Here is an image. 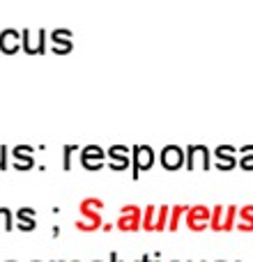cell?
Here are the masks:
<instances>
[{
  "mask_svg": "<svg viewBox=\"0 0 253 262\" xmlns=\"http://www.w3.org/2000/svg\"><path fill=\"white\" fill-rule=\"evenodd\" d=\"M21 39H23V51L28 55H44L46 46H49V35L44 28H26L21 30Z\"/></svg>",
  "mask_w": 253,
  "mask_h": 262,
  "instance_id": "obj_1",
  "label": "cell"
},
{
  "mask_svg": "<svg viewBox=\"0 0 253 262\" xmlns=\"http://www.w3.org/2000/svg\"><path fill=\"white\" fill-rule=\"evenodd\" d=\"M212 152L207 145H189L186 147V170H209Z\"/></svg>",
  "mask_w": 253,
  "mask_h": 262,
  "instance_id": "obj_2",
  "label": "cell"
},
{
  "mask_svg": "<svg viewBox=\"0 0 253 262\" xmlns=\"http://www.w3.org/2000/svg\"><path fill=\"white\" fill-rule=\"evenodd\" d=\"M154 159H157V154H154V149L150 147V145H134V149H131V166H134V180L138 177V172L150 170V168L154 166Z\"/></svg>",
  "mask_w": 253,
  "mask_h": 262,
  "instance_id": "obj_3",
  "label": "cell"
},
{
  "mask_svg": "<svg viewBox=\"0 0 253 262\" xmlns=\"http://www.w3.org/2000/svg\"><path fill=\"white\" fill-rule=\"evenodd\" d=\"M49 44L51 51L55 55H67L74 51V32L67 30V28H55L49 35Z\"/></svg>",
  "mask_w": 253,
  "mask_h": 262,
  "instance_id": "obj_4",
  "label": "cell"
},
{
  "mask_svg": "<svg viewBox=\"0 0 253 262\" xmlns=\"http://www.w3.org/2000/svg\"><path fill=\"white\" fill-rule=\"evenodd\" d=\"M159 163L163 166V170H180L182 166H186V149L177 145H166L159 152Z\"/></svg>",
  "mask_w": 253,
  "mask_h": 262,
  "instance_id": "obj_5",
  "label": "cell"
},
{
  "mask_svg": "<svg viewBox=\"0 0 253 262\" xmlns=\"http://www.w3.org/2000/svg\"><path fill=\"white\" fill-rule=\"evenodd\" d=\"M106 161H109V152H104L99 145H86L81 149V163L88 170H99Z\"/></svg>",
  "mask_w": 253,
  "mask_h": 262,
  "instance_id": "obj_6",
  "label": "cell"
},
{
  "mask_svg": "<svg viewBox=\"0 0 253 262\" xmlns=\"http://www.w3.org/2000/svg\"><path fill=\"white\" fill-rule=\"evenodd\" d=\"M109 168L115 172L126 170L131 166V152L124 147V145H111L109 147Z\"/></svg>",
  "mask_w": 253,
  "mask_h": 262,
  "instance_id": "obj_7",
  "label": "cell"
},
{
  "mask_svg": "<svg viewBox=\"0 0 253 262\" xmlns=\"http://www.w3.org/2000/svg\"><path fill=\"white\" fill-rule=\"evenodd\" d=\"M214 166L219 170H233L237 166V149L233 145H219L214 149Z\"/></svg>",
  "mask_w": 253,
  "mask_h": 262,
  "instance_id": "obj_8",
  "label": "cell"
},
{
  "mask_svg": "<svg viewBox=\"0 0 253 262\" xmlns=\"http://www.w3.org/2000/svg\"><path fill=\"white\" fill-rule=\"evenodd\" d=\"M0 51L5 55H14L18 51H23V39L21 32L14 30V28H7V30L0 32Z\"/></svg>",
  "mask_w": 253,
  "mask_h": 262,
  "instance_id": "obj_9",
  "label": "cell"
},
{
  "mask_svg": "<svg viewBox=\"0 0 253 262\" xmlns=\"http://www.w3.org/2000/svg\"><path fill=\"white\" fill-rule=\"evenodd\" d=\"M233 219H235V207H214V214H212V219H209V226H212L217 232L230 230Z\"/></svg>",
  "mask_w": 253,
  "mask_h": 262,
  "instance_id": "obj_10",
  "label": "cell"
},
{
  "mask_svg": "<svg viewBox=\"0 0 253 262\" xmlns=\"http://www.w3.org/2000/svg\"><path fill=\"white\" fill-rule=\"evenodd\" d=\"M12 166H14V170H30L35 166V161H32V147L16 145L12 149Z\"/></svg>",
  "mask_w": 253,
  "mask_h": 262,
  "instance_id": "obj_11",
  "label": "cell"
},
{
  "mask_svg": "<svg viewBox=\"0 0 253 262\" xmlns=\"http://www.w3.org/2000/svg\"><path fill=\"white\" fill-rule=\"evenodd\" d=\"M16 228L21 232H30V230H35L37 228V221H35V216H37V212L35 209H28V207H21L16 214Z\"/></svg>",
  "mask_w": 253,
  "mask_h": 262,
  "instance_id": "obj_12",
  "label": "cell"
},
{
  "mask_svg": "<svg viewBox=\"0 0 253 262\" xmlns=\"http://www.w3.org/2000/svg\"><path fill=\"white\" fill-rule=\"evenodd\" d=\"M209 212L207 207H194L189 212V228L191 230H205L209 226Z\"/></svg>",
  "mask_w": 253,
  "mask_h": 262,
  "instance_id": "obj_13",
  "label": "cell"
},
{
  "mask_svg": "<svg viewBox=\"0 0 253 262\" xmlns=\"http://www.w3.org/2000/svg\"><path fill=\"white\" fill-rule=\"evenodd\" d=\"M138 223H140V212L136 207H126L122 216H120V228L122 230H134Z\"/></svg>",
  "mask_w": 253,
  "mask_h": 262,
  "instance_id": "obj_14",
  "label": "cell"
},
{
  "mask_svg": "<svg viewBox=\"0 0 253 262\" xmlns=\"http://www.w3.org/2000/svg\"><path fill=\"white\" fill-rule=\"evenodd\" d=\"M237 163L242 166V170H253V145H244L240 149V161Z\"/></svg>",
  "mask_w": 253,
  "mask_h": 262,
  "instance_id": "obj_15",
  "label": "cell"
},
{
  "mask_svg": "<svg viewBox=\"0 0 253 262\" xmlns=\"http://www.w3.org/2000/svg\"><path fill=\"white\" fill-rule=\"evenodd\" d=\"M14 219H16V216H12V209L0 207V230L12 232V228H16V226H14Z\"/></svg>",
  "mask_w": 253,
  "mask_h": 262,
  "instance_id": "obj_16",
  "label": "cell"
},
{
  "mask_svg": "<svg viewBox=\"0 0 253 262\" xmlns=\"http://www.w3.org/2000/svg\"><path fill=\"white\" fill-rule=\"evenodd\" d=\"M7 157H9V149L7 145H0V170H7Z\"/></svg>",
  "mask_w": 253,
  "mask_h": 262,
  "instance_id": "obj_17",
  "label": "cell"
},
{
  "mask_svg": "<svg viewBox=\"0 0 253 262\" xmlns=\"http://www.w3.org/2000/svg\"><path fill=\"white\" fill-rule=\"evenodd\" d=\"M180 214H184V207H175V209H173V219H171V223H168V228H171V230H175V228H177Z\"/></svg>",
  "mask_w": 253,
  "mask_h": 262,
  "instance_id": "obj_18",
  "label": "cell"
}]
</instances>
